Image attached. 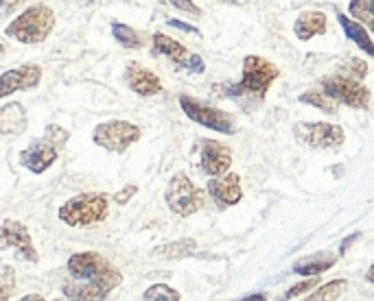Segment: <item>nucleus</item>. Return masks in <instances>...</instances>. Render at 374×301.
Returning a JSON list of instances; mask_svg holds the SVG:
<instances>
[{"label": "nucleus", "instance_id": "f257e3e1", "mask_svg": "<svg viewBox=\"0 0 374 301\" xmlns=\"http://www.w3.org/2000/svg\"><path fill=\"white\" fill-rule=\"evenodd\" d=\"M68 273L75 278V282L95 284V286L103 288L105 292H112L123 282L121 270H117L103 256H99L95 251L73 253L68 258Z\"/></svg>", "mask_w": 374, "mask_h": 301}, {"label": "nucleus", "instance_id": "f03ea898", "mask_svg": "<svg viewBox=\"0 0 374 301\" xmlns=\"http://www.w3.org/2000/svg\"><path fill=\"white\" fill-rule=\"evenodd\" d=\"M280 77V68L265 57L247 55L243 59V79L237 85H230L233 97H254L256 101H263L269 92L272 83Z\"/></svg>", "mask_w": 374, "mask_h": 301}, {"label": "nucleus", "instance_id": "7ed1b4c3", "mask_svg": "<svg viewBox=\"0 0 374 301\" xmlns=\"http://www.w3.org/2000/svg\"><path fill=\"white\" fill-rule=\"evenodd\" d=\"M55 28V13L46 5L24 9L11 24L5 26V35L20 44H42Z\"/></svg>", "mask_w": 374, "mask_h": 301}, {"label": "nucleus", "instance_id": "20e7f679", "mask_svg": "<svg viewBox=\"0 0 374 301\" xmlns=\"http://www.w3.org/2000/svg\"><path fill=\"white\" fill-rule=\"evenodd\" d=\"M68 142V131L62 129L60 125H48L46 133L28 144L24 150H20V164L36 175L46 173L60 158V150Z\"/></svg>", "mask_w": 374, "mask_h": 301}, {"label": "nucleus", "instance_id": "39448f33", "mask_svg": "<svg viewBox=\"0 0 374 301\" xmlns=\"http://www.w3.org/2000/svg\"><path fill=\"white\" fill-rule=\"evenodd\" d=\"M109 212V197L101 192H85L68 199L60 207V221L70 227H88L105 221Z\"/></svg>", "mask_w": 374, "mask_h": 301}, {"label": "nucleus", "instance_id": "423d86ee", "mask_svg": "<svg viewBox=\"0 0 374 301\" xmlns=\"http://www.w3.org/2000/svg\"><path fill=\"white\" fill-rule=\"evenodd\" d=\"M164 201L173 214L193 217L206 205V192L195 186L186 173H176L164 190Z\"/></svg>", "mask_w": 374, "mask_h": 301}, {"label": "nucleus", "instance_id": "0eeeda50", "mask_svg": "<svg viewBox=\"0 0 374 301\" xmlns=\"http://www.w3.org/2000/svg\"><path fill=\"white\" fill-rule=\"evenodd\" d=\"M142 131L138 125L127 123V120H107L95 127L92 140L97 146L109 150V153H123L132 144L140 140Z\"/></svg>", "mask_w": 374, "mask_h": 301}, {"label": "nucleus", "instance_id": "6e6552de", "mask_svg": "<svg viewBox=\"0 0 374 301\" xmlns=\"http://www.w3.org/2000/svg\"><path fill=\"white\" fill-rule=\"evenodd\" d=\"M320 89H324L339 105H348L353 109H368L370 105V89L359 79L346 75L324 77L320 81Z\"/></svg>", "mask_w": 374, "mask_h": 301}, {"label": "nucleus", "instance_id": "1a4fd4ad", "mask_svg": "<svg viewBox=\"0 0 374 301\" xmlns=\"http://www.w3.org/2000/svg\"><path fill=\"white\" fill-rule=\"evenodd\" d=\"M180 107L182 111L193 120V123L201 125V127H208L213 131H219V133H228V136H233L237 133V125H235V120L233 116H228L223 109L219 107H213V105H206V103H201L193 97H186L182 94L180 97Z\"/></svg>", "mask_w": 374, "mask_h": 301}, {"label": "nucleus", "instance_id": "9d476101", "mask_svg": "<svg viewBox=\"0 0 374 301\" xmlns=\"http://www.w3.org/2000/svg\"><path fill=\"white\" fill-rule=\"evenodd\" d=\"M294 136L309 148H326V150L339 148L343 140H346L343 129L331 123H296Z\"/></svg>", "mask_w": 374, "mask_h": 301}, {"label": "nucleus", "instance_id": "9b49d317", "mask_svg": "<svg viewBox=\"0 0 374 301\" xmlns=\"http://www.w3.org/2000/svg\"><path fill=\"white\" fill-rule=\"evenodd\" d=\"M0 249H16L20 253V258H24L26 262H38L40 256L33 247V240L28 229L14 219H5L3 221V229H0Z\"/></svg>", "mask_w": 374, "mask_h": 301}, {"label": "nucleus", "instance_id": "f8f14e48", "mask_svg": "<svg viewBox=\"0 0 374 301\" xmlns=\"http://www.w3.org/2000/svg\"><path fill=\"white\" fill-rule=\"evenodd\" d=\"M233 166V150L219 140H201L199 148V168L208 177H223Z\"/></svg>", "mask_w": 374, "mask_h": 301}, {"label": "nucleus", "instance_id": "ddd939ff", "mask_svg": "<svg viewBox=\"0 0 374 301\" xmlns=\"http://www.w3.org/2000/svg\"><path fill=\"white\" fill-rule=\"evenodd\" d=\"M3 87H0V97L7 99L11 97L18 89H33L40 85L42 81V68L38 64H22L18 68H11V70H5L3 77Z\"/></svg>", "mask_w": 374, "mask_h": 301}, {"label": "nucleus", "instance_id": "4468645a", "mask_svg": "<svg viewBox=\"0 0 374 301\" xmlns=\"http://www.w3.org/2000/svg\"><path fill=\"white\" fill-rule=\"evenodd\" d=\"M123 79H125V85L138 97H154L162 89L160 77L156 72H151L149 68L136 64V62L127 64Z\"/></svg>", "mask_w": 374, "mask_h": 301}, {"label": "nucleus", "instance_id": "2eb2a0df", "mask_svg": "<svg viewBox=\"0 0 374 301\" xmlns=\"http://www.w3.org/2000/svg\"><path fill=\"white\" fill-rule=\"evenodd\" d=\"M208 192L215 199L219 207H230L237 205L243 199V188H241V177L235 173H228L223 177H215L208 182Z\"/></svg>", "mask_w": 374, "mask_h": 301}, {"label": "nucleus", "instance_id": "dca6fc26", "mask_svg": "<svg viewBox=\"0 0 374 301\" xmlns=\"http://www.w3.org/2000/svg\"><path fill=\"white\" fill-rule=\"evenodd\" d=\"M151 53L171 59V62H173L176 66H182V68H186V70H191L193 57H195V53L191 55V53L186 50V46H182L178 40L169 38V35H164V33H156V35L151 38Z\"/></svg>", "mask_w": 374, "mask_h": 301}, {"label": "nucleus", "instance_id": "f3484780", "mask_svg": "<svg viewBox=\"0 0 374 301\" xmlns=\"http://www.w3.org/2000/svg\"><path fill=\"white\" fill-rule=\"evenodd\" d=\"M328 28V20L324 11H304L298 16L294 24V33L300 42H309L311 38L324 35Z\"/></svg>", "mask_w": 374, "mask_h": 301}, {"label": "nucleus", "instance_id": "a211bd4d", "mask_svg": "<svg viewBox=\"0 0 374 301\" xmlns=\"http://www.w3.org/2000/svg\"><path fill=\"white\" fill-rule=\"evenodd\" d=\"M335 262H337V256L333 251H318V253L298 260L294 264V273L304 275V278H320L328 268L335 266Z\"/></svg>", "mask_w": 374, "mask_h": 301}, {"label": "nucleus", "instance_id": "6ab92c4d", "mask_svg": "<svg viewBox=\"0 0 374 301\" xmlns=\"http://www.w3.org/2000/svg\"><path fill=\"white\" fill-rule=\"evenodd\" d=\"M337 22H339V26H341V31L346 33V38L351 40V42H355L357 44V48H361L363 53H368L370 57H374V42H372V38H370V33H368V28L363 26V24H359L357 20H353L351 16H346V13H337Z\"/></svg>", "mask_w": 374, "mask_h": 301}, {"label": "nucleus", "instance_id": "aec40b11", "mask_svg": "<svg viewBox=\"0 0 374 301\" xmlns=\"http://www.w3.org/2000/svg\"><path fill=\"white\" fill-rule=\"evenodd\" d=\"M26 129V111L20 103H7L0 109V133L18 136Z\"/></svg>", "mask_w": 374, "mask_h": 301}, {"label": "nucleus", "instance_id": "412c9836", "mask_svg": "<svg viewBox=\"0 0 374 301\" xmlns=\"http://www.w3.org/2000/svg\"><path fill=\"white\" fill-rule=\"evenodd\" d=\"M62 290L70 301H105V297L109 295L103 288L88 284V282H73V284L66 282L62 286Z\"/></svg>", "mask_w": 374, "mask_h": 301}, {"label": "nucleus", "instance_id": "4be33fe9", "mask_svg": "<svg viewBox=\"0 0 374 301\" xmlns=\"http://www.w3.org/2000/svg\"><path fill=\"white\" fill-rule=\"evenodd\" d=\"M195 249H197V243L193 238H182V240H178V243H169V245L158 247L156 256L164 258V260H182V258L193 256Z\"/></svg>", "mask_w": 374, "mask_h": 301}, {"label": "nucleus", "instance_id": "5701e85b", "mask_svg": "<svg viewBox=\"0 0 374 301\" xmlns=\"http://www.w3.org/2000/svg\"><path fill=\"white\" fill-rule=\"evenodd\" d=\"M300 103L318 107L324 114H337L339 111V103L333 97H328L324 89H306L304 94H300Z\"/></svg>", "mask_w": 374, "mask_h": 301}, {"label": "nucleus", "instance_id": "b1692460", "mask_svg": "<svg viewBox=\"0 0 374 301\" xmlns=\"http://www.w3.org/2000/svg\"><path fill=\"white\" fill-rule=\"evenodd\" d=\"M348 13L359 24H365L370 33H374V0H351Z\"/></svg>", "mask_w": 374, "mask_h": 301}, {"label": "nucleus", "instance_id": "393cba45", "mask_svg": "<svg viewBox=\"0 0 374 301\" xmlns=\"http://www.w3.org/2000/svg\"><path fill=\"white\" fill-rule=\"evenodd\" d=\"M112 35L123 48H142V35H138L129 24L123 22H112Z\"/></svg>", "mask_w": 374, "mask_h": 301}, {"label": "nucleus", "instance_id": "a878e982", "mask_svg": "<svg viewBox=\"0 0 374 301\" xmlns=\"http://www.w3.org/2000/svg\"><path fill=\"white\" fill-rule=\"evenodd\" d=\"M346 286H348L346 280H333L328 284H322L318 290H315L311 297H306L304 301H337L343 295V290H346Z\"/></svg>", "mask_w": 374, "mask_h": 301}, {"label": "nucleus", "instance_id": "bb28decb", "mask_svg": "<svg viewBox=\"0 0 374 301\" xmlns=\"http://www.w3.org/2000/svg\"><path fill=\"white\" fill-rule=\"evenodd\" d=\"M142 301H180V292L169 284H154L142 292Z\"/></svg>", "mask_w": 374, "mask_h": 301}, {"label": "nucleus", "instance_id": "cd10ccee", "mask_svg": "<svg viewBox=\"0 0 374 301\" xmlns=\"http://www.w3.org/2000/svg\"><path fill=\"white\" fill-rule=\"evenodd\" d=\"M16 288V270L5 264L0 268V301H9Z\"/></svg>", "mask_w": 374, "mask_h": 301}, {"label": "nucleus", "instance_id": "c85d7f7f", "mask_svg": "<svg viewBox=\"0 0 374 301\" xmlns=\"http://www.w3.org/2000/svg\"><path fill=\"white\" fill-rule=\"evenodd\" d=\"M341 68H343V75L346 77H353V79H359V81L368 75V64L359 57H351L348 62H343Z\"/></svg>", "mask_w": 374, "mask_h": 301}, {"label": "nucleus", "instance_id": "c756f323", "mask_svg": "<svg viewBox=\"0 0 374 301\" xmlns=\"http://www.w3.org/2000/svg\"><path fill=\"white\" fill-rule=\"evenodd\" d=\"M315 286H320V278H306L304 282H298L296 286H292L289 290H287V292L282 295V301L296 299V297H300V295H304V292L313 290Z\"/></svg>", "mask_w": 374, "mask_h": 301}, {"label": "nucleus", "instance_id": "7c9ffc66", "mask_svg": "<svg viewBox=\"0 0 374 301\" xmlns=\"http://www.w3.org/2000/svg\"><path fill=\"white\" fill-rule=\"evenodd\" d=\"M171 5L184 13H188V16H193V18H201V9L193 3V0H171Z\"/></svg>", "mask_w": 374, "mask_h": 301}, {"label": "nucleus", "instance_id": "2f4dec72", "mask_svg": "<svg viewBox=\"0 0 374 301\" xmlns=\"http://www.w3.org/2000/svg\"><path fill=\"white\" fill-rule=\"evenodd\" d=\"M166 24L173 26V28H180V31H184V33H195V35H199V28H197V26L186 24V22H182V20H166Z\"/></svg>", "mask_w": 374, "mask_h": 301}, {"label": "nucleus", "instance_id": "473e14b6", "mask_svg": "<svg viewBox=\"0 0 374 301\" xmlns=\"http://www.w3.org/2000/svg\"><path fill=\"white\" fill-rule=\"evenodd\" d=\"M136 192H138V186L129 184V186H125V190H121V192L114 195V201H117V203H127L129 197H134Z\"/></svg>", "mask_w": 374, "mask_h": 301}, {"label": "nucleus", "instance_id": "72a5a7b5", "mask_svg": "<svg viewBox=\"0 0 374 301\" xmlns=\"http://www.w3.org/2000/svg\"><path fill=\"white\" fill-rule=\"evenodd\" d=\"M3 3V16H9L14 9H18L20 5H24L26 0H0Z\"/></svg>", "mask_w": 374, "mask_h": 301}, {"label": "nucleus", "instance_id": "f704fd0d", "mask_svg": "<svg viewBox=\"0 0 374 301\" xmlns=\"http://www.w3.org/2000/svg\"><path fill=\"white\" fill-rule=\"evenodd\" d=\"M357 238H359V234H353V236H348V238H343V240H341V245H339V253H346V249L355 243Z\"/></svg>", "mask_w": 374, "mask_h": 301}, {"label": "nucleus", "instance_id": "c9c22d12", "mask_svg": "<svg viewBox=\"0 0 374 301\" xmlns=\"http://www.w3.org/2000/svg\"><path fill=\"white\" fill-rule=\"evenodd\" d=\"M239 301H267V295L265 292H254V295H247L245 299H239Z\"/></svg>", "mask_w": 374, "mask_h": 301}, {"label": "nucleus", "instance_id": "e433bc0d", "mask_svg": "<svg viewBox=\"0 0 374 301\" xmlns=\"http://www.w3.org/2000/svg\"><path fill=\"white\" fill-rule=\"evenodd\" d=\"M18 301H44V297H42V295H24V297H20Z\"/></svg>", "mask_w": 374, "mask_h": 301}, {"label": "nucleus", "instance_id": "4c0bfd02", "mask_svg": "<svg viewBox=\"0 0 374 301\" xmlns=\"http://www.w3.org/2000/svg\"><path fill=\"white\" fill-rule=\"evenodd\" d=\"M365 280L370 282V284H374V264L368 268V273H365Z\"/></svg>", "mask_w": 374, "mask_h": 301}, {"label": "nucleus", "instance_id": "58836bf2", "mask_svg": "<svg viewBox=\"0 0 374 301\" xmlns=\"http://www.w3.org/2000/svg\"><path fill=\"white\" fill-rule=\"evenodd\" d=\"M53 301H66V299H53Z\"/></svg>", "mask_w": 374, "mask_h": 301}, {"label": "nucleus", "instance_id": "ea45409f", "mask_svg": "<svg viewBox=\"0 0 374 301\" xmlns=\"http://www.w3.org/2000/svg\"><path fill=\"white\" fill-rule=\"evenodd\" d=\"M230 3H235V0H230Z\"/></svg>", "mask_w": 374, "mask_h": 301}]
</instances>
